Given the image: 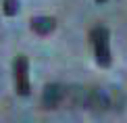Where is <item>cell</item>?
Segmentation results:
<instances>
[{"label":"cell","mask_w":127,"mask_h":123,"mask_svg":"<svg viewBox=\"0 0 127 123\" xmlns=\"http://www.w3.org/2000/svg\"><path fill=\"white\" fill-rule=\"evenodd\" d=\"M108 29L104 27V25H98V27H94L90 31V40H92L94 44V52H96V61L100 67H108L110 65V44H108Z\"/></svg>","instance_id":"cell-1"},{"label":"cell","mask_w":127,"mask_h":123,"mask_svg":"<svg viewBox=\"0 0 127 123\" xmlns=\"http://www.w3.org/2000/svg\"><path fill=\"white\" fill-rule=\"evenodd\" d=\"M15 88H17V94L27 96L29 94V63L25 56H17L15 58Z\"/></svg>","instance_id":"cell-2"},{"label":"cell","mask_w":127,"mask_h":123,"mask_svg":"<svg viewBox=\"0 0 127 123\" xmlns=\"http://www.w3.org/2000/svg\"><path fill=\"white\" fill-rule=\"evenodd\" d=\"M113 106V98L106 90L100 88H92L88 92V109H92L94 113H104Z\"/></svg>","instance_id":"cell-3"},{"label":"cell","mask_w":127,"mask_h":123,"mask_svg":"<svg viewBox=\"0 0 127 123\" xmlns=\"http://www.w3.org/2000/svg\"><path fill=\"white\" fill-rule=\"evenodd\" d=\"M67 98V88L61 83H50L44 88V94H42V104L46 109H56L63 100Z\"/></svg>","instance_id":"cell-4"},{"label":"cell","mask_w":127,"mask_h":123,"mask_svg":"<svg viewBox=\"0 0 127 123\" xmlns=\"http://www.w3.org/2000/svg\"><path fill=\"white\" fill-rule=\"evenodd\" d=\"M88 92H90V90L81 88V85L67 88V100L73 106H88Z\"/></svg>","instance_id":"cell-5"},{"label":"cell","mask_w":127,"mask_h":123,"mask_svg":"<svg viewBox=\"0 0 127 123\" xmlns=\"http://www.w3.org/2000/svg\"><path fill=\"white\" fill-rule=\"evenodd\" d=\"M54 27H56V21L52 17H35V19H31V29H33L35 34H40V36H48Z\"/></svg>","instance_id":"cell-6"},{"label":"cell","mask_w":127,"mask_h":123,"mask_svg":"<svg viewBox=\"0 0 127 123\" xmlns=\"http://www.w3.org/2000/svg\"><path fill=\"white\" fill-rule=\"evenodd\" d=\"M17 10H19V2L17 0H4V15L13 17V15H17Z\"/></svg>","instance_id":"cell-7"},{"label":"cell","mask_w":127,"mask_h":123,"mask_svg":"<svg viewBox=\"0 0 127 123\" xmlns=\"http://www.w3.org/2000/svg\"><path fill=\"white\" fill-rule=\"evenodd\" d=\"M96 2H100V4H102V2H106V0H96Z\"/></svg>","instance_id":"cell-8"}]
</instances>
